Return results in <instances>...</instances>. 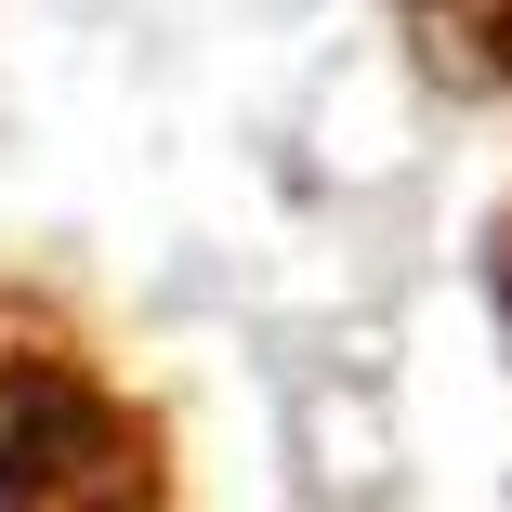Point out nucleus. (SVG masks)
Here are the masks:
<instances>
[{"label": "nucleus", "instance_id": "obj_1", "mask_svg": "<svg viewBox=\"0 0 512 512\" xmlns=\"http://www.w3.org/2000/svg\"><path fill=\"white\" fill-rule=\"evenodd\" d=\"M0 512H197L171 381L79 289L0 263Z\"/></svg>", "mask_w": 512, "mask_h": 512}, {"label": "nucleus", "instance_id": "obj_3", "mask_svg": "<svg viewBox=\"0 0 512 512\" xmlns=\"http://www.w3.org/2000/svg\"><path fill=\"white\" fill-rule=\"evenodd\" d=\"M486 302H499V329H512V211L486 224Z\"/></svg>", "mask_w": 512, "mask_h": 512}, {"label": "nucleus", "instance_id": "obj_2", "mask_svg": "<svg viewBox=\"0 0 512 512\" xmlns=\"http://www.w3.org/2000/svg\"><path fill=\"white\" fill-rule=\"evenodd\" d=\"M394 27L447 106H512V0H394Z\"/></svg>", "mask_w": 512, "mask_h": 512}]
</instances>
